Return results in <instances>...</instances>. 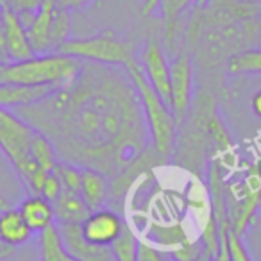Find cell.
<instances>
[{
    "mask_svg": "<svg viewBox=\"0 0 261 261\" xmlns=\"http://www.w3.org/2000/svg\"><path fill=\"white\" fill-rule=\"evenodd\" d=\"M66 252L77 261H116L111 247H97L88 243L77 224H58Z\"/></svg>",
    "mask_w": 261,
    "mask_h": 261,
    "instance_id": "11",
    "label": "cell"
},
{
    "mask_svg": "<svg viewBox=\"0 0 261 261\" xmlns=\"http://www.w3.org/2000/svg\"><path fill=\"white\" fill-rule=\"evenodd\" d=\"M225 200L231 231L243 236L261 207V174L257 165H254L240 182L225 188Z\"/></svg>",
    "mask_w": 261,
    "mask_h": 261,
    "instance_id": "6",
    "label": "cell"
},
{
    "mask_svg": "<svg viewBox=\"0 0 261 261\" xmlns=\"http://www.w3.org/2000/svg\"><path fill=\"white\" fill-rule=\"evenodd\" d=\"M257 170H259V174H261V161L257 163Z\"/></svg>",
    "mask_w": 261,
    "mask_h": 261,
    "instance_id": "34",
    "label": "cell"
},
{
    "mask_svg": "<svg viewBox=\"0 0 261 261\" xmlns=\"http://www.w3.org/2000/svg\"><path fill=\"white\" fill-rule=\"evenodd\" d=\"M68 261H77V259H73V257H72V256H70V259H68Z\"/></svg>",
    "mask_w": 261,
    "mask_h": 261,
    "instance_id": "36",
    "label": "cell"
},
{
    "mask_svg": "<svg viewBox=\"0 0 261 261\" xmlns=\"http://www.w3.org/2000/svg\"><path fill=\"white\" fill-rule=\"evenodd\" d=\"M252 111L261 118V90L252 97Z\"/></svg>",
    "mask_w": 261,
    "mask_h": 261,
    "instance_id": "30",
    "label": "cell"
},
{
    "mask_svg": "<svg viewBox=\"0 0 261 261\" xmlns=\"http://www.w3.org/2000/svg\"><path fill=\"white\" fill-rule=\"evenodd\" d=\"M109 195V185L104 174L93 168H83L81 179V197L91 211L100 210Z\"/></svg>",
    "mask_w": 261,
    "mask_h": 261,
    "instance_id": "17",
    "label": "cell"
},
{
    "mask_svg": "<svg viewBox=\"0 0 261 261\" xmlns=\"http://www.w3.org/2000/svg\"><path fill=\"white\" fill-rule=\"evenodd\" d=\"M56 8H58L56 0H45L43 4H41V8L36 11L34 18L31 20V23L25 27L34 54H48V52H52L50 31H52V20H54Z\"/></svg>",
    "mask_w": 261,
    "mask_h": 261,
    "instance_id": "12",
    "label": "cell"
},
{
    "mask_svg": "<svg viewBox=\"0 0 261 261\" xmlns=\"http://www.w3.org/2000/svg\"><path fill=\"white\" fill-rule=\"evenodd\" d=\"M217 261H232L231 257H225V259H217Z\"/></svg>",
    "mask_w": 261,
    "mask_h": 261,
    "instance_id": "33",
    "label": "cell"
},
{
    "mask_svg": "<svg viewBox=\"0 0 261 261\" xmlns=\"http://www.w3.org/2000/svg\"><path fill=\"white\" fill-rule=\"evenodd\" d=\"M193 97V65L188 56H179L170 63V109L175 120L188 113Z\"/></svg>",
    "mask_w": 261,
    "mask_h": 261,
    "instance_id": "9",
    "label": "cell"
},
{
    "mask_svg": "<svg viewBox=\"0 0 261 261\" xmlns=\"http://www.w3.org/2000/svg\"><path fill=\"white\" fill-rule=\"evenodd\" d=\"M123 218L113 210H95L79 225L81 234L88 243L97 247H111L123 231Z\"/></svg>",
    "mask_w": 261,
    "mask_h": 261,
    "instance_id": "8",
    "label": "cell"
},
{
    "mask_svg": "<svg viewBox=\"0 0 261 261\" xmlns=\"http://www.w3.org/2000/svg\"><path fill=\"white\" fill-rule=\"evenodd\" d=\"M56 215V224H77L81 225L91 213V210L86 206L83 197L79 193L65 192L52 202Z\"/></svg>",
    "mask_w": 261,
    "mask_h": 261,
    "instance_id": "16",
    "label": "cell"
},
{
    "mask_svg": "<svg viewBox=\"0 0 261 261\" xmlns=\"http://www.w3.org/2000/svg\"><path fill=\"white\" fill-rule=\"evenodd\" d=\"M259 43H261V40H259Z\"/></svg>",
    "mask_w": 261,
    "mask_h": 261,
    "instance_id": "37",
    "label": "cell"
},
{
    "mask_svg": "<svg viewBox=\"0 0 261 261\" xmlns=\"http://www.w3.org/2000/svg\"><path fill=\"white\" fill-rule=\"evenodd\" d=\"M70 31H72V18L70 11L63 8H56L54 20H52V31H50V48L52 52H58V48L70 40Z\"/></svg>",
    "mask_w": 261,
    "mask_h": 261,
    "instance_id": "21",
    "label": "cell"
},
{
    "mask_svg": "<svg viewBox=\"0 0 261 261\" xmlns=\"http://www.w3.org/2000/svg\"><path fill=\"white\" fill-rule=\"evenodd\" d=\"M33 56L36 54L31 47L25 25L11 9L6 8L4 25L0 29V65L23 61Z\"/></svg>",
    "mask_w": 261,
    "mask_h": 261,
    "instance_id": "7",
    "label": "cell"
},
{
    "mask_svg": "<svg viewBox=\"0 0 261 261\" xmlns=\"http://www.w3.org/2000/svg\"><path fill=\"white\" fill-rule=\"evenodd\" d=\"M13 254H15V249H13V247L2 245V243H0V256H8V257H11Z\"/></svg>",
    "mask_w": 261,
    "mask_h": 261,
    "instance_id": "31",
    "label": "cell"
},
{
    "mask_svg": "<svg viewBox=\"0 0 261 261\" xmlns=\"http://www.w3.org/2000/svg\"><path fill=\"white\" fill-rule=\"evenodd\" d=\"M16 115L50 140L59 161L108 177L125 172L150 143L135 84L120 66L84 63L68 86Z\"/></svg>",
    "mask_w": 261,
    "mask_h": 261,
    "instance_id": "1",
    "label": "cell"
},
{
    "mask_svg": "<svg viewBox=\"0 0 261 261\" xmlns=\"http://www.w3.org/2000/svg\"><path fill=\"white\" fill-rule=\"evenodd\" d=\"M111 250L115 254L116 261H136V250H138V238L133 232L129 224L123 225L122 234L118 236L115 243L111 245Z\"/></svg>",
    "mask_w": 261,
    "mask_h": 261,
    "instance_id": "22",
    "label": "cell"
},
{
    "mask_svg": "<svg viewBox=\"0 0 261 261\" xmlns=\"http://www.w3.org/2000/svg\"><path fill=\"white\" fill-rule=\"evenodd\" d=\"M58 175L59 182H61L63 190L65 192H72V193H79L81 195V179H83V168L77 167V165L66 163V161H58L54 170Z\"/></svg>",
    "mask_w": 261,
    "mask_h": 261,
    "instance_id": "23",
    "label": "cell"
},
{
    "mask_svg": "<svg viewBox=\"0 0 261 261\" xmlns=\"http://www.w3.org/2000/svg\"><path fill=\"white\" fill-rule=\"evenodd\" d=\"M18 210L22 213V217L25 218V222L29 224V227L33 229V232H41L48 225L56 224V215H54L52 202L45 199V197L36 195V193L23 199Z\"/></svg>",
    "mask_w": 261,
    "mask_h": 261,
    "instance_id": "15",
    "label": "cell"
},
{
    "mask_svg": "<svg viewBox=\"0 0 261 261\" xmlns=\"http://www.w3.org/2000/svg\"><path fill=\"white\" fill-rule=\"evenodd\" d=\"M52 86H23V84H0V106L2 108H25L52 95Z\"/></svg>",
    "mask_w": 261,
    "mask_h": 261,
    "instance_id": "14",
    "label": "cell"
},
{
    "mask_svg": "<svg viewBox=\"0 0 261 261\" xmlns=\"http://www.w3.org/2000/svg\"><path fill=\"white\" fill-rule=\"evenodd\" d=\"M4 15H6V8H4V4L0 2V29L4 25Z\"/></svg>",
    "mask_w": 261,
    "mask_h": 261,
    "instance_id": "32",
    "label": "cell"
},
{
    "mask_svg": "<svg viewBox=\"0 0 261 261\" xmlns=\"http://www.w3.org/2000/svg\"><path fill=\"white\" fill-rule=\"evenodd\" d=\"M93 0H56V4L63 9H68V11H77V9H84L91 4Z\"/></svg>",
    "mask_w": 261,
    "mask_h": 261,
    "instance_id": "28",
    "label": "cell"
},
{
    "mask_svg": "<svg viewBox=\"0 0 261 261\" xmlns=\"http://www.w3.org/2000/svg\"><path fill=\"white\" fill-rule=\"evenodd\" d=\"M123 70L129 75L130 83L135 84V90L138 93L143 116H145L147 127H149L150 143L160 156H168L175 140V116L170 106L150 86L143 73L142 65L136 61V58H130L125 63Z\"/></svg>",
    "mask_w": 261,
    "mask_h": 261,
    "instance_id": "3",
    "label": "cell"
},
{
    "mask_svg": "<svg viewBox=\"0 0 261 261\" xmlns=\"http://www.w3.org/2000/svg\"><path fill=\"white\" fill-rule=\"evenodd\" d=\"M58 52L72 56L75 59L86 63H97V65L108 66H125L133 56L130 45L116 38L111 31L97 34L91 38H77V40H66Z\"/></svg>",
    "mask_w": 261,
    "mask_h": 261,
    "instance_id": "5",
    "label": "cell"
},
{
    "mask_svg": "<svg viewBox=\"0 0 261 261\" xmlns=\"http://www.w3.org/2000/svg\"><path fill=\"white\" fill-rule=\"evenodd\" d=\"M0 2L4 4V8L11 9V11L22 20L23 25L27 27L45 0H0Z\"/></svg>",
    "mask_w": 261,
    "mask_h": 261,
    "instance_id": "24",
    "label": "cell"
},
{
    "mask_svg": "<svg viewBox=\"0 0 261 261\" xmlns=\"http://www.w3.org/2000/svg\"><path fill=\"white\" fill-rule=\"evenodd\" d=\"M142 68L150 86L170 106V63L167 61L160 41L150 40L142 54Z\"/></svg>",
    "mask_w": 261,
    "mask_h": 261,
    "instance_id": "10",
    "label": "cell"
},
{
    "mask_svg": "<svg viewBox=\"0 0 261 261\" xmlns=\"http://www.w3.org/2000/svg\"><path fill=\"white\" fill-rule=\"evenodd\" d=\"M136 261H168L165 254L158 247L150 245L145 240H138V250H136Z\"/></svg>",
    "mask_w": 261,
    "mask_h": 261,
    "instance_id": "26",
    "label": "cell"
},
{
    "mask_svg": "<svg viewBox=\"0 0 261 261\" xmlns=\"http://www.w3.org/2000/svg\"><path fill=\"white\" fill-rule=\"evenodd\" d=\"M40 256L41 261H68L70 254L63 245L61 232L58 224L48 225L45 231L40 232Z\"/></svg>",
    "mask_w": 261,
    "mask_h": 261,
    "instance_id": "18",
    "label": "cell"
},
{
    "mask_svg": "<svg viewBox=\"0 0 261 261\" xmlns=\"http://www.w3.org/2000/svg\"><path fill=\"white\" fill-rule=\"evenodd\" d=\"M158 6H160V0H143L142 13H143V15H145V16L152 15V13L158 9Z\"/></svg>",
    "mask_w": 261,
    "mask_h": 261,
    "instance_id": "29",
    "label": "cell"
},
{
    "mask_svg": "<svg viewBox=\"0 0 261 261\" xmlns=\"http://www.w3.org/2000/svg\"><path fill=\"white\" fill-rule=\"evenodd\" d=\"M34 135L36 129L29 125L22 116L0 106V152L8 158L25 186H29L34 175L41 172L31 156Z\"/></svg>",
    "mask_w": 261,
    "mask_h": 261,
    "instance_id": "4",
    "label": "cell"
},
{
    "mask_svg": "<svg viewBox=\"0 0 261 261\" xmlns=\"http://www.w3.org/2000/svg\"><path fill=\"white\" fill-rule=\"evenodd\" d=\"M33 236V229L16 207H6L0 211V243L8 247H22Z\"/></svg>",
    "mask_w": 261,
    "mask_h": 261,
    "instance_id": "13",
    "label": "cell"
},
{
    "mask_svg": "<svg viewBox=\"0 0 261 261\" xmlns=\"http://www.w3.org/2000/svg\"><path fill=\"white\" fill-rule=\"evenodd\" d=\"M31 156H33L34 163L45 172H52L59 161L52 142L40 130H36V135H34L33 145H31Z\"/></svg>",
    "mask_w": 261,
    "mask_h": 261,
    "instance_id": "19",
    "label": "cell"
},
{
    "mask_svg": "<svg viewBox=\"0 0 261 261\" xmlns=\"http://www.w3.org/2000/svg\"><path fill=\"white\" fill-rule=\"evenodd\" d=\"M84 61L61 52L36 54L29 59L0 65V84L65 88L79 75Z\"/></svg>",
    "mask_w": 261,
    "mask_h": 261,
    "instance_id": "2",
    "label": "cell"
},
{
    "mask_svg": "<svg viewBox=\"0 0 261 261\" xmlns=\"http://www.w3.org/2000/svg\"><path fill=\"white\" fill-rule=\"evenodd\" d=\"M227 68L234 75H242V73L256 75V73H261V48H249V50L232 54L227 61Z\"/></svg>",
    "mask_w": 261,
    "mask_h": 261,
    "instance_id": "20",
    "label": "cell"
},
{
    "mask_svg": "<svg viewBox=\"0 0 261 261\" xmlns=\"http://www.w3.org/2000/svg\"><path fill=\"white\" fill-rule=\"evenodd\" d=\"M61 192H63V186H61V182H59L58 175H56L54 172H50V174L47 175V179H45V185H43V188H41L40 195L45 197L47 200H50V202H54V200L61 195Z\"/></svg>",
    "mask_w": 261,
    "mask_h": 261,
    "instance_id": "27",
    "label": "cell"
},
{
    "mask_svg": "<svg viewBox=\"0 0 261 261\" xmlns=\"http://www.w3.org/2000/svg\"><path fill=\"white\" fill-rule=\"evenodd\" d=\"M193 0H160V6L158 9L163 15L165 22L168 23V33H170L172 25L177 22V18L182 15L185 9H188L192 6Z\"/></svg>",
    "mask_w": 261,
    "mask_h": 261,
    "instance_id": "25",
    "label": "cell"
},
{
    "mask_svg": "<svg viewBox=\"0 0 261 261\" xmlns=\"http://www.w3.org/2000/svg\"><path fill=\"white\" fill-rule=\"evenodd\" d=\"M4 259H8V256H0V261H4Z\"/></svg>",
    "mask_w": 261,
    "mask_h": 261,
    "instance_id": "35",
    "label": "cell"
}]
</instances>
